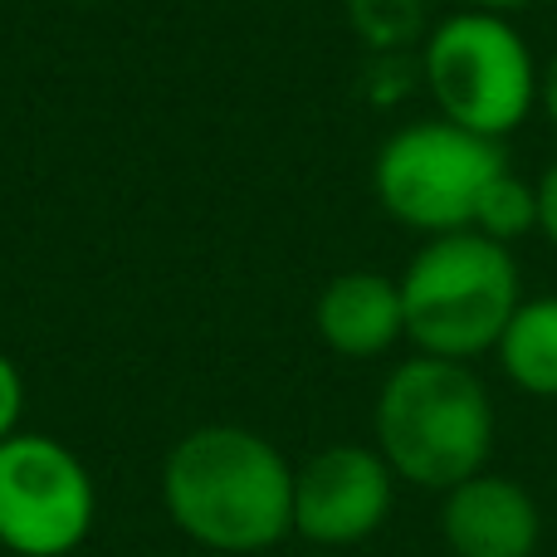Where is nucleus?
Wrapping results in <instances>:
<instances>
[{
  "mask_svg": "<svg viewBox=\"0 0 557 557\" xmlns=\"http://www.w3.org/2000/svg\"><path fill=\"white\" fill-rule=\"evenodd\" d=\"M162 494L176 529L215 553H255L294 529V470L240 425L191 431L166 455Z\"/></svg>",
  "mask_w": 557,
  "mask_h": 557,
  "instance_id": "1",
  "label": "nucleus"
},
{
  "mask_svg": "<svg viewBox=\"0 0 557 557\" xmlns=\"http://www.w3.org/2000/svg\"><path fill=\"white\" fill-rule=\"evenodd\" d=\"M376 450L396 480L421 490H455L490 465L494 401L470 362L406 357L376 396Z\"/></svg>",
  "mask_w": 557,
  "mask_h": 557,
  "instance_id": "2",
  "label": "nucleus"
},
{
  "mask_svg": "<svg viewBox=\"0 0 557 557\" xmlns=\"http://www.w3.org/2000/svg\"><path fill=\"white\" fill-rule=\"evenodd\" d=\"M396 284H401L406 337L425 357H450V362L494 352L504 323L523 304L513 245H499L480 231L431 235Z\"/></svg>",
  "mask_w": 557,
  "mask_h": 557,
  "instance_id": "3",
  "label": "nucleus"
},
{
  "mask_svg": "<svg viewBox=\"0 0 557 557\" xmlns=\"http://www.w3.org/2000/svg\"><path fill=\"white\" fill-rule=\"evenodd\" d=\"M539 59L499 10H455L425 35L421 78L445 123L504 143L539 108Z\"/></svg>",
  "mask_w": 557,
  "mask_h": 557,
  "instance_id": "4",
  "label": "nucleus"
},
{
  "mask_svg": "<svg viewBox=\"0 0 557 557\" xmlns=\"http://www.w3.org/2000/svg\"><path fill=\"white\" fill-rule=\"evenodd\" d=\"M509 166V152L494 137H480L460 123H411L392 133L376 152L372 186L386 215L421 235L474 231L480 196Z\"/></svg>",
  "mask_w": 557,
  "mask_h": 557,
  "instance_id": "5",
  "label": "nucleus"
},
{
  "mask_svg": "<svg viewBox=\"0 0 557 557\" xmlns=\"http://www.w3.org/2000/svg\"><path fill=\"white\" fill-rule=\"evenodd\" d=\"M94 523L84 465L49 435L0 441V543L20 557H64Z\"/></svg>",
  "mask_w": 557,
  "mask_h": 557,
  "instance_id": "6",
  "label": "nucleus"
},
{
  "mask_svg": "<svg viewBox=\"0 0 557 557\" xmlns=\"http://www.w3.org/2000/svg\"><path fill=\"white\" fill-rule=\"evenodd\" d=\"M392 465L367 445H327L304 470H294V529L323 548L372 539L392 513Z\"/></svg>",
  "mask_w": 557,
  "mask_h": 557,
  "instance_id": "7",
  "label": "nucleus"
},
{
  "mask_svg": "<svg viewBox=\"0 0 557 557\" xmlns=\"http://www.w3.org/2000/svg\"><path fill=\"white\" fill-rule=\"evenodd\" d=\"M441 533L455 557H533L543 543V509L509 474H470L445 490Z\"/></svg>",
  "mask_w": 557,
  "mask_h": 557,
  "instance_id": "8",
  "label": "nucleus"
},
{
  "mask_svg": "<svg viewBox=\"0 0 557 557\" xmlns=\"http://www.w3.org/2000/svg\"><path fill=\"white\" fill-rule=\"evenodd\" d=\"M318 333L337 357H382L406 337L401 284L376 270H347L318 298Z\"/></svg>",
  "mask_w": 557,
  "mask_h": 557,
  "instance_id": "9",
  "label": "nucleus"
},
{
  "mask_svg": "<svg viewBox=\"0 0 557 557\" xmlns=\"http://www.w3.org/2000/svg\"><path fill=\"white\" fill-rule=\"evenodd\" d=\"M494 357L523 396L557 401V294L523 298L504 323Z\"/></svg>",
  "mask_w": 557,
  "mask_h": 557,
  "instance_id": "10",
  "label": "nucleus"
},
{
  "mask_svg": "<svg viewBox=\"0 0 557 557\" xmlns=\"http://www.w3.org/2000/svg\"><path fill=\"white\" fill-rule=\"evenodd\" d=\"M474 231L499 245H513L529 231H539V186L523 182L513 166H504V172L484 186L480 211H474Z\"/></svg>",
  "mask_w": 557,
  "mask_h": 557,
  "instance_id": "11",
  "label": "nucleus"
},
{
  "mask_svg": "<svg viewBox=\"0 0 557 557\" xmlns=\"http://www.w3.org/2000/svg\"><path fill=\"white\" fill-rule=\"evenodd\" d=\"M425 5H431V0H347V20H352L357 39H362L367 49L396 54V49L421 39Z\"/></svg>",
  "mask_w": 557,
  "mask_h": 557,
  "instance_id": "12",
  "label": "nucleus"
},
{
  "mask_svg": "<svg viewBox=\"0 0 557 557\" xmlns=\"http://www.w3.org/2000/svg\"><path fill=\"white\" fill-rule=\"evenodd\" d=\"M20 406H25V386H20V372L10 367V357H0V441H10V435H15Z\"/></svg>",
  "mask_w": 557,
  "mask_h": 557,
  "instance_id": "13",
  "label": "nucleus"
},
{
  "mask_svg": "<svg viewBox=\"0 0 557 557\" xmlns=\"http://www.w3.org/2000/svg\"><path fill=\"white\" fill-rule=\"evenodd\" d=\"M533 186H539V235L557 250V162H548V172Z\"/></svg>",
  "mask_w": 557,
  "mask_h": 557,
  "instance_id": "14",
  "label": "nucleus"
},
{
  "mask_svg": "<svg viewBox=\"0 0 557 557\" xmlns=\"http://www.w3.org/2000/svg\"><path fill=\"white\" fill-rule=\"evenodd\" d=\"M539 108H543V117L557 127V49L548 54V64L539 69Z\"/></svg>",
  "mask_w": 557,
  "mask_h": 557,
  "instance_id": "15",
  "label": "nucleus"
},
{
  "mask_svg": "<svg viewBox=\"0 0 557 557\" xmlns=\"http://www.w3.org/2000/svg\"><path fill=\"white\" fill-rule=\"evenodd\" d=\"M465 5H474V10H499V15H509V10H529L533 0H465Z\"/></svg>",
  "mask_w": 557,
  "mask_h": 557,
  "instance_id": "16",
  "label": "nucleus"
}]
</instances>
